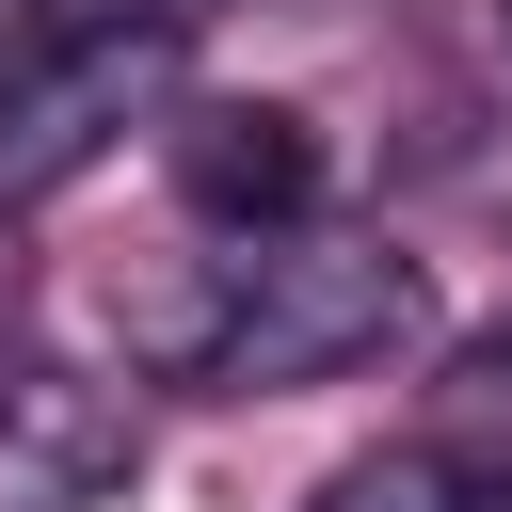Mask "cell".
I'll list each match as a JSON object with an SVG mask.
<instances>
[{
	"label": "cell",
	"instance_id": "1",
	"mask_svg": "<svg viewBox=\"0 0 512 512\" xmlns=\"http://www.w3.org/2000/svg\"><path fill=\"white\" fill-rule=\"evenodd\" d=\"M432 320L400 240H336V224H272L240 256V304L208 320V384H336L368 352H400Z\"/></svg>",
	"mask_w": 512,
	"mask_h": 512
},
{
	"label": "cell",
	"instance_id": "2",
	"mask_svg": "<svg viewBox=\"0 0 512 512\" xmlns=\"http://www.w3.org/2000/svg\"><path fill=\"white\" fill-rule=\"evenodd\" d=\"M176 80V32H48L32 64H0V208L64 192L128 112H160Z\"/></svg>",
	"mask_w": 512,
	"mask_h": 512
},
{
	"label": "cell",
	"instance_id": "3",
	"mask_svg": "<svg viewBox=\"0 0 512 512\" xmlns=\"http://www.w3.org/2000/svg\"><path fill=\"white\" fill-rule=\"evenodd\" d=\"M112 480H128V416H112L80 368L0 352V512H80V496H112Z\"/></svg>",
	"mask_w": 512,
	"mask_h": 512
},
{
	"label": "cell",
	"instance_id": "4",
	"mask_svg": "<svg viewBox=\"0 0 512 512\" xmlns=\"http://www.w3.org/2000/svg\"><path fill=\"white\" fill-rule=\"evenodd\" d=\"M176 192L208 208V224H304L320 208V128L304 112H272V96H240V112H192L176 128Z\"/></svg>",
	"mask_w": 512,
	"mask_h": 512
},
{
	"label": "cell",
	"instance_id": "5",
	"mask_svg": "<svg viewBox=\"0 0 512 512\" xmlns=\"http://www.w3.org/2000/svg\"><path fill=\"white\" fill-rule=\"evenodd\" d=\"M304 512H464V464H448V448H368V464H336Z\"/></svg>",
	"mask_w": 512,
	"mask_h": 512
},
{
	"label": "cell",
	"instance_id": "6",
	"mask_svg": "<svg viewBox=\"0 0 512 512\" xmlns=\"http://www.w3.org/2000/svg\"><path fill=\"white\" fill-rule=\"evenodd\" d=\"M208 0H48V32H192Z\"/></svg>",
	"mask_w": 512,
	"mask_h": 512
},
{
	"label": "cell",
	"instance_id": "7",
	"mask_svg": "<svg viewBox=\"0 0 512 512\" xmlns=\"http://www.w3.org/2000/svg\"><path fill=\"white\" fill-rule=\"evenodd\" d=\"M448 400H464V416H480V432H496V416H512V336H480V352H464V384H448Z\"/></svg>",
	"mask_w": 512,
	"mask_h": 512
}]
</instances>
